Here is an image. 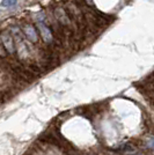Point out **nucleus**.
<instances>
[{
	"label": "nucleus",
	"mask_w": 154,
	"mask_h": 155,
	"mask_svg": "<svg viewBox=\"0 0 154 155\" xmlns=\"http://www.w3.org/2000/svg\"><path fill=\"white\" fill-rule=\"evenodd\" d=\"M55 19L60 26L65 27V28H71L72 23H73V21L70 19L69 14L66 13V11L62 7H58L55 9Z\"/></svg>",
	"instance_id": "obj_1"
},
{
	"label": "nucleus",
	"mask_w": 154,
	"mask_h": 155,
	"mask_svg": "<svg viewBox=\"0 0 154 155\" xmlns=\"http://www.w3.org/2000/svg\"><path fill=\"white\" fill-rule=\"evenodd\" d=\"M0 38H1V42H2V44H4V46H5L6 51L8 52V53H11V54H13L14 51H15V48H14L13 38H12L11 34L5 30V31L1 32Z\"/></svg>",
	"instance_id": "obj_2"
},
{
	"label": "nucleus",
	"mask_w": 154,
	"mask_h": 155,
	"mask_svg": "<svg viewBox=\"0 0 154 155\" xmlns=\"http://www.w3.org/2000/svg\"><path fill=\"white\" fill-rule=\"evenodd\" d=\"M37 27H38L39 32L42 35V38H43V41H44L45 43H48V44L52 43L53 42V34H52L51 29L46 26V25H44L42 21L37 23Z\"/></svg>",
	"instance_id": "obj_3"
},
{
	"label": "nucleus",
	"mask_w": 154,
	"mask_h": 155,
	"mask_svg": "<svg viewBox=\"0 0 154 155\" xmlns=\"http://www.w3.org/2000/svg\"><path fill=\"white\" fill-rule=\"evenodd\" d=\"M23 32H25L26 37L30 42L36 43L38 41V35H37V31H36V28L32 26V25H25V27H23Z\"/></svg>",
	"instance_id": "obj_4"
},
{
	"label": "nucleus",
	"mask_w": 154,
	"mask_h": 155,
	"mask_svg": "<svg viewBox=\"0 0 154 155\" xmlns=\"http://www.w3.org/2000/svg\"><path fill=\"white\" fill-rule=\"evenodd\" d=\"M16 1H18V0H2L1 5L4 7H12L16 4Z\"/></svg>",
	"instance_id": "obj_5"
},
{
	"label": "nucleus",
	"mask_w": 154,
	"mask_h": 155,
	"mask_svg": "<svg viewBox=\"0 0 154 155\" xmlns=\"http://www.w3.org/2000/svg\"><path fill=\"white\" fill-rule=\"evenodd\" d=\"M0 57H6V51H5V49L2 48L1 43H0Z\"/></svg>",
	"instance_id": "obj_6"
},
{
	"label": "nucleus",
	"mask_w": 154,
	"mask_h": 155,
	"mask_svg": "<svg viewBox=\"0 0 154 155\" xmlns=\"http://www.w3.org/2000/svg\"><path fill=\"white\" fill-rule=\"evenodd\" d=\"M85 2H86V5H88V6H92V5H93V0H85Z\"/></svg>",
	"instance_id": "obj_7"
},
{
	"label": "nucleus",
	"mask_w": 154,
	"mask_h": 155,
	"mask_svg": "<svg viewBox=\"0 0 154 155\" xmlns=\"http://www.w3.org/2000/svg\"><path fill=\"white\" fill-rule=\"evenodd\" d=\"M85 155H94V154H85Z\"/></svg>",
	"instance_id": "obj_8"
}]
</instances>
